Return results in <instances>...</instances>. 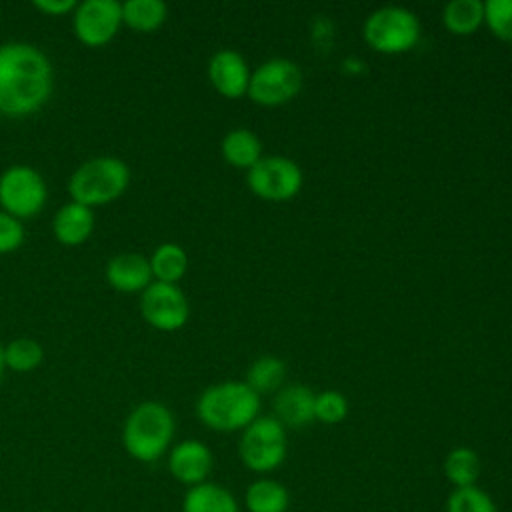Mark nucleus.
<instances>
[{"mask_svg": "<svg viewBox=\"0 0 512 512\" xmlns=\"http://www.w3.org/2000/svg\"><path fill=\"white\" fill-rule=\"evenodd\" d=\"M140 314L144 322L160 332H176L190 318V304L178 284L152 282L140 294Z\"/></svg>", "mask_w": 512, "mask_h": 512, "instance_id": "10", "label": "nucleus"}, {"mask_svg": "<svg viewBox=\"0 0 512 512\" xmlns=\"http://www.w3.org/2000/svg\"><path fill=\"white\" fill-rule=\"evenodd\" d=\"M44 360V348L40 342L28 336H20L10 340L4 346V364L8 370L26 374L36 370Z\"/></svg>", "mask_w": 512, "mask_h": 512, "instance_id": "25", "label": "nucleus"}, {"mask_svg": "<svg viewBox=\"0 0 512 512\" xmlns=\"http://www.w3.org/2000/svg\"><path fill=\"white\" fill-rule=\"evenodd\" d=\"M50 58L30 42L0 44V116L26 118L52 96Z\"/></svg>", "mask_w": 512, "mask_h": 512, "instance_id": "1", "label": "nucleus"}, {"mask_svg": "<svg viewBox=\"0 0 512 512\" xmlns=\"http://www.w3.org/2000/svg\"><path fill=\"white\" fill-rule=\"evenodd\" d=\"M168 18V6L162 0H126L122 2V24L134 32L150 34L162 28Z\"/></svg>", "mask_w": 512, "mask_h": 512, "instance_id": "20", "label": "nucleus"}, {"mask_svg": "<svg viewBox=\"0 0 512 512\" xmlns=\"http://www.w3.org/2000/svg\"><path fill=\"white\" fill-rule=\"evenodd\" d=\"M316 392L306 384H286L274 394V418L284 428H304L314 422Z\"/></svg>", "mask_w": 512, "mask_h": 512, "instance_id": "15", "label": "nucleus"}, {"mask_svg": "<svg viewBox=\"0 0 512 512\" xmlns=\"http://www.w3.org/2000/svg\"><path fill=\"white\" fill-rule=\"evenodd\" d=\"M220 152L226 164L240 170H250L262 160V142L248 128H232L220 142Z\"/></svg>", "mask_w": 512, "mask_h": 512, "instance_id": "17", "label": "nucleus"}, {"mask_svg": "<svg viewBox=\"0 0 512 512\" xmlns=\"http://www.w3.org/2000/svg\"><path fill=\"white\" fill-rule=\"evenodd\" d=\"M480 470H482L480 458L468 446L452 448L444 458V474L454 488L476 486V480L480 478Z\"/></svg>", "mask_w": 512, "mask_h": 512, "instance_id": "24", "label": "nucleus"}, {"mask_svg": "<svg viewBox=\"0 0 512 512\" xmlns=\"http://www.w3.org/2000/svg\"><path fill=\"white\" fill-rule=\"evenodd\" d=\"M96 226L94 210L80 202L62 204L52 218V234L62 246H80L84 244Z\"/></svg>", "mask_w": 512, "mask_h": 512, "instance_id": "16", "label": "nucleus"}, {"mask_svg": "<svg viewBox=\"0 0 512 512\" xmlns=\"http://www.w3.org/2000/svg\"><path fill=\"white\" fill-rule=\"evenodd\" d=\"M182 512H238V502L228 488L202 482L186 492Z\"/></svg>", "mask_w": 512, "mask_h": 512, "instance_id": "18", "label": "nucleus"}, {"mask_svg": "<svg viewBox=\"0 0 512 512\" xmlns=\"http://www.w3.org/2000/svg\"><path fill=\"white\" fill-rule=\"evenodd\" d=\"M196 416L216 432L244 430L260 416V396L244 380H224L198 396Z\"/></svg>", "mask_w": 512, "mask_h": 512, "instance_id": "2", "label": "nucleus"}, {"mask_svg": "<svg viewBox=\"0 0 512 512\" xmlns=\"http://www.w3.org/2000/svg\"><path fill=\"white\" fill-rule=\"evenodd\" d=\"M4 370H6V364H4V344L0 342V382L4 378Z\"/></svg>", "mask_w": 512, "mask_h": 512, "instance_id": "31", "label": "nucleus"}, {"mask_svg": "<svg viewBox=\"0 0 512 512\" xmlns=\"http://www.w3.org/2000/svg\"><path fill=\"white\" fill-rule=\"evenodd\" d=\"M246 184L254 196L266 202H286L302 190L304 174L288 156H262V160L246 172Z\"/></svg>", "mask_w": 512, "mask_h": 512, "instance_id": "9", "label": "nucleus"}, {"mask_svg": "<svg viewBox=\"0 0 512 512\" xmlns=\"http://www.w3.org/2000/svg\"><path fill=\"white\" fill-rule=\"evenodd\" d=\"M484 24L496 38L512 42V0L484 2Z\"/></svg>", "mask_w": 512, "mask_h": 512, "instance_id": "27", "label": "nucleus"}, {"mask_svg": "<svg viewBox=\"0 0 512 512\" xmlns=\"http://www.w3.org/2000/svg\"><path fill=\"white\" fill-rule=\"evenodd\" d=\"M286 380V362L278 356H260L256 358L248 370L244 382L258 394L278 392Z\"/></svg>", "mask_w": 512, "mask_h": 512, "instance_id": "23", "label": "nucleus"}, {"mask_svg": "<svg viewBox=\"0 0 512 512\" xmlns=\"http://www.w3.org/2000/svg\"><path fill=\"white\" fill-rule=\"evenodd\" d=\"M214 458L210 448L200 440H182L178 442L168 456L170 474L188 486H196L206 482L212 470Z\"/></svg>", "mask_w": 512, "mask_h": 512, "instance_id": "14", "label": "nucleus"}, {"mask_svg": "<svg viewBox=\"0 0 512 512\" xmlns=\"http://www.w3.org/2000/svg\"><path fill=\"white\" fill-rule=\"evenodd\" d=\"M286 452V428L274 416H258L242 430L238 454L248 470L256 474L272 472L286 460Z\"/></svg>", "mask_w": 512, "mask_h": 512, "instance_id": "6", "label": "nucleus"}, {"mask_svg": "<svg viewBox=\"0 0 512 512\" xmlns=\"http://www.w3.org/2000/svg\"><path fill=\"white\" fill-rule=\"evenodd\" d=\"M122 26V2L84 0L72 12L74 36L88 48L106 46Z\"/></svg>", "mask_w": 512, "mask_h": 512, "instance_id": "11", "label": "nucleus"}, {"mask_svg": "<svg viewBox=\"0 0 512 512\" xmlns=\"http://www.w3.org/2000/svg\"><path fill=\"white\" fill-rule=\"evenodd\" d=\"M244 504L248 512H286L290 494L282 482L272 478H258L246 488Z\"/></svg>", "mask_w": 512, "mask_h": 512, "instance_id": "21", "label": "nucleus"}, {"mask_svg": "<svg viewBox=\"0 0 512 512\" xmlns=\"http://www.w3.org/2000/svg\"><path fill=\"white\" fill-rule=\"evenodd\" d=\"M348 416V400L338 390H324L314 400V420L322 424H340Z\"/></svg>", "mask_w": 512, "mask_h": 512, "instance_id": "28", "label": "nucleus"}, {"mask_svg": "<svg viewBox=\"0 0 512 512\" xmlns=\"http://www.w3.org/2000/svg\"><path fill=\"white\" fill-rule=\"evenodd\" d=\"M32 6L46 16H64V14H72L78 2L76 0H34Z\"/></svg>", "mask_w": 512, "mask_h": 512, "instance_id": "30", "label": "nucleus"}, {"mask_svg": "<svg viewBox=\"0 0 512 512\" xmlns=\"http://www.w3.org/2000/svg\"><path fill=\"white\" fill-rule=\"evenodd\" d=\"M176 422L168 406L156 400L140 402L126 418L122 444L126 452L140 462L158 460L174 438Z\"/></svg>", "mask_w": 512, "mask_h": 512, "instance_id": "3", "label": "nucleus"}, {"mask_svg": "<svg viewBox=\"0 0 512 512\" xmlns=\"http://www.w3.org/2000/svg\"><path fill=\"white\" fill-rule=\"evenodd\" d=\"M302 82L300 66L290 58L278 56L252 70L246 96L258 106L274 108L294 100L302 90Z\"/></svg>", "mask_w": 512, "mask_h": 512, "instance_id": "8", "label": "nucleus"}, {"mask_svg": "<svg viewBox=\"0 0 512 512\" xmlns=\"http://www.w3.org/2000/svg\"><path fill=\"white\" fill-rule=\"evenodd\" d=\"M446 512H498L496 502L478 486L454 488L446 502Z\"/></svg>", "mask_w": 512, "mask_h": 512, "instance_id": "26", "label": "nucleus"}, {"mask_svg": "<svg viewBox=\"0 0 512 512\" xmlns=\"http://www.w3.org/2000/svg\"><path fill=\"white\" fill-rule=\"evenodd\" d=\"M250 74L252 70L244 56L232 48H222L208 60V80L212 88L228 100H238L248 94Z\"/></svg>", "mask_w": 512, "mask_h": 512, "instance_id": "12", "label": "nucleus"}, {"mask_svg": "<svg viewBox=\"0 0 512 512\" xmlns=\"http://www.w3.org/2000/svg\"><path fill=\"white\" fill-rule=\"evenodd\" d=\"M148 262H150L152 278L156 282L178 284L188 270V254L176 242H162L160 246H156Z\"/></svg>", "mask_w": 512, "mask_h": 512, "instance_id": "19", "label": "nucleus"}, {"mask_svg": "<svg viewBox=\"0 0 512 512\" xmlns=\"http://www.w3.org/2000/svg\"><path fill=\"white\" fill-rule=\"evenodd\" d=\"M442 24L454 36H470L484 24V2L452 0L442 10Z\"/></svg>", "mask_w": 512, "mask_h": 512, "instance_id": "22", "label": "nucleus"}, {"mask_svg": "<svg viewBox=\"0 0 512 512\" xmlns=\"http://www.w3.org/2000/svg\"><path fill=\"white\" fill-rule=\"evenodd\" d=\"M26 232L18 218L0 210V256L18 250L24 244Z\"/></svg>", "mask_w": 512, "mask_h": 512, "instance_id": "29", "label": "nucleus"}, {"mask_svg": "<svg viewBox=\"0 0 512 512\" xmlns=\"http://www.w3.org/2000/svg\"><path fill=\"white\" fill-rule=\"evenodd\" d=\"M130 186V168L118 156H94L82 162L68 180L70 200L96 208L118 200Z\"/></svg>", "mask_w": 512, "mask_h": 512, "instance_id": "4", "label": "nucleus"}, {"mask_svg": "<svg viewBox=\"0 0 512 512\" xmlns=\"http://www.w3.org/2000/svg\"><path fill=\"white\" fill-rule=\"evenodd\" d=\"M418 16L404 6H382L370 12L362 26L364 42L378 54H404L420 42Z\"/></svg>", "mask_w": 512, "mask_h": 512, "instance_id": "5", "label": "nucleus"}, {"mask_svg": "<svg viewBox=\"0 0 512 512\" xmlns=\"http://www.w3.org/2000/svg\"><path fill=\"white\" fill-rule=\"evenodd\" d=\"M104 278L108 286L122 294L144 292L152 282L150 262L140 252H120L106 262Z\"/></svg>", "mask_w": 512, "mask_h": 512, "instance_id": "13", "label": "nucleus"}, {"mask_svg": "<svg viewBox=\"0 0 512 512\" xmlns=\"http://www.w3.org/2000/svg\"><path fill=\"white\" fill-rule=\"evenodd\" d=\"M46 200L48 186L36 168L28 164H14L0 174V210L20 222L40 214Z\"/></svg>", "mask_w": 512, "mask_h": 512, "instance_id": "7", "label": "nucleus"}]
</instances>
